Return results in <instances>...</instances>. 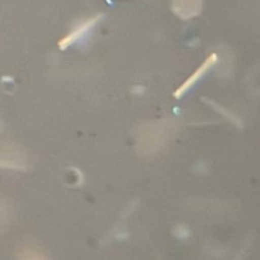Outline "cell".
<instances>
[{
  "label": "cell",
  "instance_id": "obj_4",
  "mask_svg": "<svg viewBox=\"0 0 260 260\" xmlns=\"http://www.w3.org/2000/svg\"><path fill=\"white\" fill-rule=\"evenodd\" d=\"M5 215H6V213H5V210H3V209H0V221H3V219H5Z\"/></svg>",
  "mask_w": 260,
  "mask_h": 260
},
{
  "label": "cell",
  "instance_id": "obj_3",
  "mask_svg": "<svg viewBox=\"0 0 260 260\" xmlns=\"http://www.w3.org/2000/svg\"><path fill=\"white\" fill-rule=\"evenodd\" d=\"M215 59H216V56H215V55H213V56H210V58L207 59V62H206V64H204V66H203V67L198 70V72H197V75H195V76H192L189 81H186V82H184V85H183V87H181V88L177 91V94H181V93H183L186 88H189V87H190V85H192V84L197 81V78H198V76H201V75H203V72H204V70H207V69H209V66L215 62Z\"/></svg>",
  "mask_w": 260,
  "mask_h": 260
},
{
  "label": "cell",
  "instance_id": "obj_1",
  "mask_svg": "<svg viewBox=\"0 0 260 260\" xmlns=\"http://www.w3.org/2000/svg\"><path fill=\"white\" fill-rule=\"evenodd\" d=\"M17 260H49L46 257V254L40 250L35 248L32 245H26L18 248L17 251Z\"/></svg>",
  "mask_w": 260,
  "mask_h": 260
},
{
  "label": "cell",
  "instance_id": "obj_2",
  "mask_svg": "<svg viewBox=\"0 0 260 260\" xmlns=\"http://www.w3.org/2000/svg\"><path fill=\"white\" fill-rule=\"evenodd\" d=\"M94 21H96V20H91V21H87V23H84V24H82L79 29H76L73 34H70V35H69L66 40H62V41H61V46H64V44L67 46V44H70L73 40H76V38H81V35H84V34L88 30V27H91V26H93V23H94Z\"/></svg>",
  "mask_w": 260,
  "mask_h": 260
}]
</instances>
